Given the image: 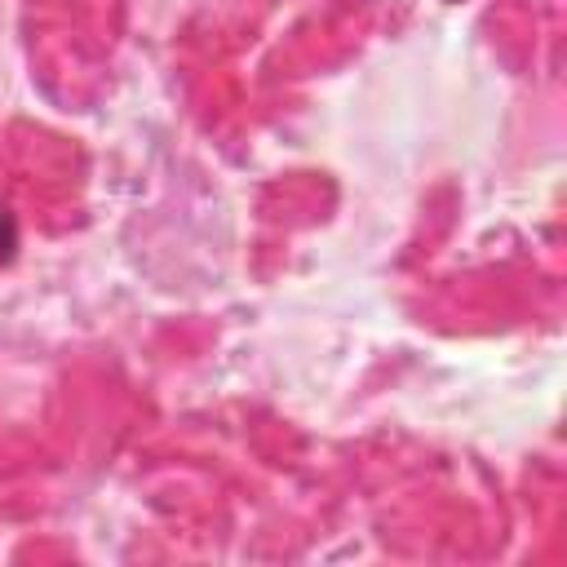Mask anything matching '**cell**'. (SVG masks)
Masks as SVG:
<instances>
[{"label": "cell", "mask_w": 567, "mask_h": 567, "mask_svg": "<svg viewBox=\"0 0 567 567\" xmlns=\"http://www.w3.org/2000/svg\"><path fill=\"white\" fill-rule=\"evenodd\" d=\"M13 248H18V221H13V213H9L4 199H0V261H9Z\"/></svg>", "instance_id": "6da1fadb"}]
</instances>
